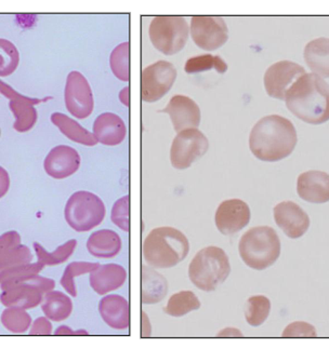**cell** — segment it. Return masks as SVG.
I'll list each match as a JSON object with an SVG mask.
<instances>
[{
    "instance_id": "6da1fadb",
    "label": "cell",
    "mask_w": 329,
    "mask_h": 362,
    "mask_svg": "<svg viewBox=\"0 0 329 362\" xmlns=\"http://www.w3.org/2000/svg\"><path fill=\"white\" fill-rule=\"evenodd\" d=\"M297 131L287 118L269 115L261 118L251 129L249 148L255 158L277 163L292 155L297 145Z\"/></svg>"
},
{
    "instance_id": "7a4b0ae2",
    "label": "cell",
    "mask_w": 329,
    "mask_h": 362,
    "mask_svg": "<svg viewBox=\"0 0 329 362\" xmlns=\"http://www.w3.org/2000/svg\"><path fill=\"white\" fill-rule=\"evenodd\" d=\"M284 101L292 115L306 124L329 120V85L316 74L301 76L287 90Z\"/></svg>"
},
{
    "instance_id": "3957f363",
    "label": "cell",
    "mask_w": 329,
    "mask_h": 362,
    "mask_svg": "<svg viewBox=\"0 0 329 362\" xmlns=\"http://www.w3.org/2000/svg\"><path fill=\"white\" fill-rule=\"evenodd\" d=\"M189 252V239L171 226L154 228L143 241V257L153 269H173L185 261Z\"/></svg>"
},
{
    "instance_id": "277c9868",
    "label": "cell",
    "mask_w": 329,
    "mask_h": 362,
    "mask_svg": "<svg viewBox=\"0 0 329 362\" xmlns=\"http://www.w3.org/2000/svg\"><path fill=\"white\" fill-rule=\"evenodd\" d=\"M238 252L248 267L255 271H265L279 259L281 240L272 227H253L241 238Z\"/></svg>"
},
{
    "instance_id": "5b68a950",
    "label": "cell",
    "mask_w": 329,
    "mask_h": 362,
    "mask_svg": "<svg viewBox=\"0 0 329 362\" xmlns=\"http://www.w3.org/2000/svg\"><path fill=\"white\" fill-rule=\"evenodd\" d=\"M231 273L228 255L221 247H204L189 265V278L197 289L212 292L221 286Z\"/></svg>"
},
{
    "instance_id": "8992f818",
    "label": "cell",
    "mask_w": 329,
    "mask_h": 362,
    "mask_svg": "<svg viewBox=\"0 0 329 362\" xmlns=\"http://www.w3.org/2000/svg\"><path fill=\"white\" fill-rule=\"evenodd\" d=\"M56 281L38 275L24 276L19 279L0 284L3 293L0 302L6 308H20L24 310L37 308L42 304L44 296L52 291Z\"/></svg>"
},
{
    "instance_id": "52a82bcc",
    "label": "cell",
    "mask_w": 329,
    "mask_h": 362,
    "mask_svg": "<svg viewBox=\"0 0 329 362\" xmlns=\"http://www.w3.org/2000/svg\"><path fill=\"white\" fill-rule=\"evenodd\" d=\"M106 208L96 194L81 190L67 200L64 216L67 224L79 233L89 232L103 222Z\"/></svg>"
},
{
    "instance_id": "ba28073f",
    "label": "cell",
    "mask_w": 329,
    "mask_h": 362,
    "mask_svg": "<svg viewBox=\"0 0 329 362\" xmlns=\"http://www.w3.org/2000/svg\"><path fill=\"white\" fill-rule=\"evenodd\" d=\"M190 28L183 16H161L151 22L150 40L153 46L165 55H173L185 48Z\"/></svg>"
},
{
    "instance_id": "9c48e42d",
    "label": "cell",
    "mask_w": 329,
    "mask_h": 362,
    "mask_svg": "<svg viewBox=\"0 0 329 362\" xmlns=\"http://www.w3.org/2000/svg\"><path fill=\"white\" fill-rule=\"evenodd\" d=\"M209 149V142L198 129H187L178 133L171 148V165L185 170L202 158Z\"/></svg>"
},
{
    "instance_id": "30bf717a",
    "label": "cell",
    "mask_w": 329,
    "mask_h": 362,
    "mask_svg": "<svg viewBox=\"0 0 329 362\" xmlns=\"http://www.w3.org/2000/svg\"><path fill=\"white\" fill-rule=\"evenodd\" d=\"M177 69L167 61H157L145 67L141 78L142 100L149 103L159 101L168 93L177 79Z\"/></svg>"
},
{
    "instance_id": "8fae6325",
    "label": "cell",
    "mask_w": 329,
    "mask_h": 362,
    "mask_svg": "<svg viewBox=\"0 0 329 362\" xmlns=\"http://www.w3.org/2000/svg\"><path fill=\"white\" fill-rule=\"evenodd\" d=\"M65 105L71 116L79 119H86L93 114L95 108L93 90L85 76L73 71L67 78L64 91Z\"/></svg>"
},
{
    "instance_id": "7c38bea8",
    "label": "cell",
    "mask_w": 329,
    "mask_h": 362,
    "mask_svg": "<svg viewBox=\"0 0 329 362\" xmlns=\"http://www.w3.org/2000/svg\"><path fill=\"white\" fill-rule=\"evenodd\" d=\"M191 36L196 46L205 51H214L229 40V30L221 16H193Z\"/></svg>"
},
{
    "instance_id": "4fadbf2b",
    "label": "cell",
    "mask_w": 329,
    "mask_h": 362,
    "mask_svg": "<svg viewBox=\"0 0 329 362\" xmlns=\"http://www.w3.org/2000/svg\"><path fill=\"white\" fill-rule=\"evenodd\" d=\"M306 74V69L297 63L290 61L274 63L265 71L263 79L267 95L284 101L287 90Z\"/></svg>"
},
{
    "instance_id": "5bb4252c",
    "label": "cell",
    "mask_w": 329,
    "mask_h": 362,
    "mask_svg": "<svg viewBox=\"0 0 329 362\" xmlns=\"http://www.w3.org/2000/svg\"><path fill=\"white\" fill-rule=\"evenodd\" d=\"M0 92L10 99L9 107L16 118L13 124L14 130L21 133L32 130L38 117L35 105L42 103V100L32 99L26 95H22L18 93L11 86L1 81H0Z\"/></svg>"
},
{
    "instance_id": "9a60e30c",
    "label": "cell",
    "mask_w": 329,
    "mask_h": 362,
    "mask_svg": "<svg viewBox=\"0 0 329 362\" xmlns=\"http://www.w3.org/2000/svg\"><path fill=\"white\" fill-rule=\"evenodd\" d=\"M250 209L241 199L224 200L218 206L214 216L217 228L222 235L241 232L250 222Z\"/></svg>"
},
{
    "instance_id": "2e32d148",
    "label": "cell",
    "mask_w": 329,
    "mask_h": 362,
    "mask_svg": "<svg viewBox=\"0 0 329 362\" xmlns=\"http://www.w3.org/2000/svg\"><path fill=\"white\" fill-rule=\"evenodd\" d=\"M273 214L277 226L290 239L300 238L308 232L310 218L299 204L292 202H281L274 206Z\"/></svg>"
},
{
    "instance_id": "e0dca14e",
    "label": "cell",
    "mask_w": 329,
    "mask_h": 362,
    "mask_svg": "<svg viewBox=\"0 0 329 362\" xmlns=\"http://www.w3.org/2000/svg\"><path fill=\"white\" fill-rule=\"evenodd\" d=\"M81 155L73 147L59 145L53 147L44 161L45 171L56 180L67 179L79 171Z\"/></svg>"
},
{
    "instance_id": "ac0fdd59",
    "label": "cell",
    "mask_w": 329,
    "mask_h": 362,
    "mask_svg": "<svg viewBox=\"0 0 329 362\" xmlns=\"http://www.w3.org/2000/svg\"><path fill=\"white\" fill-rule=\"evenodd\" d=\"M161 112L171 116V124L177 133L187 129H197L202 120L200 106L193 100L182 94L173 95L168 105Z\"/></svg>"
},
{
    "instance_id": "d6986e66",
    "label": "cell",
    "mask_w": 329,
    "mask_h": 362,
    "mask_svg": "<svg viewBox=\"0 0 329 362\" xmlns=\"http://www.w3.org/2000/svg\"><path fill=\"white\" fill-rule=\"evenodd\" d=\"M32 259L30 247L22 245L19 233L10 230L0 236V272L16 266L26 265Z\"/></svg>"
},
{
    "instance_id": "ffe728a7",
    "label": "cell",
    "mask_w": 329,
    "mask_h": 362,
    "mask_svg": "<svg viewBox=\"0 0 329 362\" xmlns=\"http://www.w3.org/2000/svg\"><path fill=\"white\" fill-rule=\"evenodd\" d=\"M297 193L304 202L325 204L329 202V175L311 170L298 177Z\"/></svg>"
},
{
    "instance_id": "44dd1931",
    "label": "cell",
    "mask_w": 329,
    "mask_h": 362,
    "mask_svg": "<svg viewBox=\"0 0 329 362\" xmlns=\"http://www.w3.org/2000/svg\"><path fill=\"white\" fill-rule=\"evenodd\" d=\"M99 313L104 322L115 330H126L130 326L129 303L124 296L110 294L99 303Z\"/></svg>"
},
{
    "instance_id": "7402d4cb",
    "label": "cell",
    "mask_w": 329,
    "mask_h": 362,
    "mask_svg": "<svg viewBox=\"0 0 329 362\" xmlns=\"http://www.w3.org/2000/svg\"><path fill=\"white\" fill-rule=\"evenodd\" d=\"M127 280L126 269L118 264H100L90 273L89 282L93 291L99 296L115 291L124 286Z\"/></svg>"
},
{
    "instance_id": "603a6c76",
    "label": "cell",
    "mask_w": 329,
    "mask_h": 362,
    "mask_svg": "<svg viewBox=\"0 0 329 362\" xmlns=\"http://www.w3.org/2000/svg\"><path fill=\"white\" fill-rule=\"evenodd\" d=\"M93 136L98 143L106 146H116L124 142L127 128L124 120L113 112H103L93 122Z\"/></svg>"
},
{
    "instance_id": "cb8c5ba5",
    "label": "cell",
    "mask_w": 329,
    "mask_h": 362,
    "mask_svg": "<svg viewBox=\"0 0 329 362\" xmlns=\"http://www.w3.org/2000/svg\"><path fill=\"white\" fill-rule=\"evenodd\" d=\"M122 241L117 233L101 230L90 235L87 249L90 255L98 259H113L122 251Z\"/></svg>"
},
{
    "instance_id": "d4e9b609",
    "label": "cell",
    "mask_w": 329,
    "mask_h": 362,
    "mask_svg": "<svg viewBox=\"0 0 329 362\" xmlns=\"http://www.w3.org/2000/svg\"><path fill=\"white\" fill-rule=\"evenodd\" d=\"M304 60L308 69L322 78H329V38H316L306 44Z\"/></svg>"
},
{
    "instance_id": "484cf974",
    "label": "cell",
    "mask_w": 329,
    "mask_h": 362,
    "mask_svg": "<svg viewBox=\"0 0 329 362\" xmlns=\"http://www.w3.org/2000/svg\"><path fill=\"white\" fill-rule=\"evenodd\" d=\"M141 300L143 304L152 305L161 302L168 292L166 278L153 269L143 266L141 279Z\"/></svg>"
},
{
    "instance_id": "4316f807",
    "label": "cell",
    "mask_w": 329,
    "mask_h": 362,
    "mask_svg": "<svg viewBox=\"0 0 329 362\" xmlns=\"http://www.w3.org/2000/svg\"><path fill=\"white\" fill-rule=\"evenodd\" d=\"M51 122L58 127L59 130L73 142L85 146H95L98 144L97 139L93 133L89 132L87 129L81 127L79 122L71 119L62 112H53L50 117Z\"/></svg>"
},
{
    "instance_id": "83f0119b",
    "label": "cell",
    "mask_w": 329,
    "mask_h": 362,
    "mask_svg": "<svg viewBox=\"0 0 329 362\" xmlns=\"http://www.w3.org/2000/svg\"><path fill=\"white\" fill-rule=\"evenodd\" d=\"M42 310L47 318L54 322L67 320L73 312V302L67 294L60 291H49L45 294Z\"/></svg>"
},
{
    "instance_id": "f1b7e54d",
    "label": "cell",
    "mask_w": 329,
    "mask_h": 362,
    "mask_svg": "<svg viewBox=\"0 0 329 362\" xmlns=\"http://www.w3.org/2000/svg\"><path fill=\"white\" fill-rule=\"evenodd\" d=\"M200 298L194 292L180 291L171 296L163 312L171 317H182L200 310Z\"/></svg>"
},
{
    "instance_id": "f546056e",
    "label": "cell",
    "mask_w": 329,
    "mask_h": 362,
    "mask_svg": "<svg viewBox=\"0 0 329 362\" xmlns=\"http://www.w3.org/2000/svg\"><path fill=\"white\" fill-rule=\"evenodd\" d=\"M33 245L40 263L45 266H54L64 263L73 255L77 247V241L76 239H71L57 247L53 252H48L40 243H34Z\"/></svg>"
},
{
    "instance_id": "4dcf8cb0",
    "label": "cell",
    "mask_w": 329,
    "mask_h": 362,
    "mask_svg": "<svg viewBox=\"0 0 329 362\" xmlns=\"http://www.w3.org/2000/svg\"><path fill=\"white\" fill-rule=\"evenodd\" d=\"M271 312V302L265 296H251L245 305V319L251 327H259L267 320Z\"/></svg>"
},
{
    "instance_id": "1f68e13d",
    "label": "cell",
    "mask_w": 329,
    "mask_h": 362,
    "mask_svg": "<svg viewBox=\"0 0 329 362\" xmlns=\"http://www.w3.org/2000/svg\"><path fill=\"white\" fill-rule=\"evenodd\" d=\"M99 266V263H90V262H73V263H69L67 266L64 273H63L62 278H61V286L64 288L65 291L69 296L76 298L77 288L76 284H75V278L96 271Z\"/></svg>"
},
{
    "instance_id": "d6a6232c",
    "label": "cell",
    "mask_w": 329,
    "mask_h": 362,
    "mask_svg": "<svg viewBox=\"0 0 329 362\" xmlns=\"http://www.w3.org/2000/svg\"><path fill=\"white\" fill-rule=\"evenodd\" d=\"M1 323L10 332L20 334L30 329L32 317L24 308H7L1 314Z\"/></svg>"
},
{
    "instance_id": "836d02e7",
    "label": "cell",
    "mask_w": 329,
    "mask_h": 362,
    "mask_svg": "<svg viewBox=\"0 0 329 362\" xmlns=\"http://www.w3.org/2000/svg\"><path fill=\"white\" fill-rule=\"evenodd\" d=\"M129 50V42H122L112 51L110 58L112 71L122 81L130 79Z\"/></svg>"
},
{
    "instance_id": "e575fe53",
    "label": "cell",
    "mask_w": 329,
    "mask_h": 362,
    "mask_svg": "<svg viewBox=\"0 0 329 362\" xmlns=\"http://www.w3.org/2000/svg\"><path fill=\"white\" fill-rule=\"evenodd\" d=\"M212 69L218 73L224 74L228 71V65L218 55L203 54L189 59L185 66L187 74L202 73Z\"/></svg>"
},
{
    "instance_id": "d590c367",
    "label": "cell",
    "mask_w": 329,
    "mask_h": 362,
    "mask_svg": "<svg viewBox=\"0 0 329 362\" xmlns=\"http://www.w3.org/2000/svg\"><path fill=\"white\" fill-rule=\"evenodd\" d=\"M20 53L18 48L7 40L0 38V77H7L19 66Z\"/></svg>"
},
{
    "instance_id": "8d00e7d4",
    "label": "cell",
    "mask_w": 329,
    "mask_h": 362,
    "mask_svg": "<svg viewBox=\"0 0 329 362\" xmlns=\"http://www.w3.org/2000/svg\"><path fill=\"white\" fill-rule=\"evenodd\" d=\"M46 266L37 262V263L16 266V267H12V269L0 272V284H8V282L24 277V276L37 275Z\"/></svg>"
},
{
    "instance_id": "74e56055",
    "label": "cell",
    "mask_w": 329,
    "mask_h": 362,
    "mask_svg": "<svg viewBox=\"0 0 329 362\" xmlns=\"http://www.w3.org/2000/svg\"><path fill=\"white\" fill-rule=\"evenodd\" d=\"M111 220L120 230L129 232V196L120 198L112 208Z\"/></svg>"
},
{
    "instance_id": "f35d334b",
    "label": "cell",
    "mask_w": 329,
    "mask_h": 362,
    "mask_svg": "<svg viewBox=\"0 0 329 362\" xmlns=\"http://www.w3.org/2000/svg\"><path fill=\"white\" fill-rule=\"evenodd\" d=\"M316 328L312 325L304 321H296V322L290 323L284 330L282 337L284 339H292V337H316Z\"/></svg>"
},
{
    "instance_id": "ab89813d",
    "label": "cell",
    "mask_w": 329,
    "mask_h": 362,
    "mask_svg": "<svg viewBox=\"0 0 329 362\" xmlns=\"http://www.w3.org/2000/svg\"><path fill=\"white\" fill-rule=\"evenodd\" d=\"M30 335H50L52 334V323L47 317H38L33 323L30 330Z\"/></svg>"
},
{
    "instance_id": "60d3db41",
    "label": "cell",
    "mask_w": 329,
    "mask_h": 362,
    "mask_svg": "<svg viewBox=\"0 0 329 362\" xmlns=\"http://www.w3.org/2000/svg\"><path fill=\"white\" fill-rule=\"evenodd\" d=\"M10 187V177L7 170L0 167V198H3L8 193Z\"/></svg>"
},
{
    "instance_id": "b9f144b4",
    "label": "cell",
    "mask_w": 329,
    "mask_h": 362,
    "mask_svg": "<svg viewBox=\"0 0 329 362\" xmlns=\"http://www.w3.org/2000/svg\"><path fill=\"white\" fill-rule=\"evenodd\" d=\"M217 337H244L240 330L235 328H226L217 334Z\"/></svg>"
},
{
    "instance_id": "7bdbcfd3",
    "label": "cell",
    "mask_w": 329,
    "mask_h": 362,
    "mask_svg": "<svg viewBox=\"0 0 329 362\" xmlns=\"http://www.w3.org/2000/svg\"><path fill=\"white\" fill-rule=\"evenodd\" d=\"M142 323H143V331H142V337H151V331L148 328H151L150 321H149V317L145 315V313L142 314Z\"/></svg>"
},
{
    "instance_id": "ee69618b",
    "label": "cell",
    "mask_w": 329,
    "mask_h": 362,
    "mask_svg": "<svg viewBox=\"0 0 329 362\" xmlns=\"http://www.w3.org/2000/svg\"><path fill=\"white\" fill-rule=\"evenodd\" d=\"M54 334L56 335H71V334H76V332H74V331L71 330L69 327L67 326H61L59 327L58 329H57L56 332H54Z\"/></svg>"
},
{
    "instance_id": "f6af8a7d",
    "label": "cell",
    "mask_w": 329,
    "mask_h": 362,
    "mask_svg": "<svg viewBox=\"0 0 329 362\" xmlns=\"http://www.w3.org/2000/svg\"><path fill=\"white\" fill-rule=\"evenodd\" d=\"M0 136H1V131H0Z\"/></svg>"
}]
</instances>
